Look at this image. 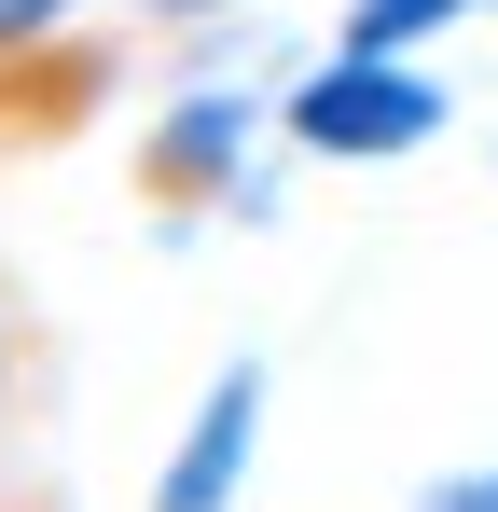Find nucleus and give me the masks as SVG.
I'll return each mask as SVG.
<instances>
[{
	"instance_id": "nucleus-6",
	"label": "nucleus",
	"mask_w": 498,
	"mask_h": 512,
	"mask_svg": "<svg viewBox=\"0 0 498 512\" xmlns=\"http://www.w3.org/2000/svg\"><path fill=\"white\" fill-rule=\"evenodd\" d=\"M402 512H498V457H457V471H429Z\"/></svg>"
},
{
	"instance_id": "nucleus-9",
	"label": "nucleus",
	"mask_w": 498,
	"mask_h": 512,
	"mask_svg": "<svg viewBox=\"0 0 498 512\" xmlns=\"http://www.w3.org/2000/svg\"><path fill=\"white\" fill-rule=\"evenodd\" d=\"M485 153H498V139H485Z\"/></svg>"
},
{
	"instance_id": "nucleus-8",
	"label": "nucleus",
	"mask_w": 498,
	"mask_h": 512,
	"mask_svg": "<svg viewBox=\"0 0 498 512\" xmlns=\"http://www.w3.org/2000/svg\"><path fill=\"white\" fill-rule=\"evenodd\" d=\"M14 360H28V333H14V305H0V416H14Z\"/></svg>"
},
{
	"instance_id": "nucleus-1",
	"label": "nucleus",
	"mask_w": 498,
	"mask_h": 512,
	"mask_svg": "<svg viewBox=\"0 0 498 512\" xmlns=\"http://www.w3.org/2000/svg\"><path fill=\"white\" fill-rule=\"evenodd\" d=\"M443 125H457L443 70H429V56H360V42H332L319 70L277 97V139L319 153V167H402V153H429Z\"/></svg>"
},
{
	"instance_id": "nucleus-7",
	"label": "nucleus",
	"mask_w": 498,
	"mask_h": 512,
	"mask_svg": "<svg viewBox=\"0 0 498 512\" xmlns=\"http://www.w3.org/2000/svg\"><path fill=\"white\" fill-rule=\"evenodd\" d=\"M125 14H153V28H208V14H236V0H125Z\"/></svg>"
},
{
	"instance_id": "nucleus-5",
	"label": "nucleus",
	"mask_w": 498,
	"mask_h": 512,
	"mask_svg": "<svg viewBox=\"0 0 498 512\" xmlns=\"http://www.w3.org/2000/svg\"><path fill=\"white\" fill-rule=\"evenodd\" d=\"M97 14H111V0H0V70H83L70 42Z\"/></svg>"
},
{
	"instance_id": "nucleus-4",
	"label": "nucleus",
	"mask_w": 498,
	"mask_h": 512,
	"mask_svg": "<svg viewBox=\"0 0 498 512\" xmlns=\"http://www.w3.org/2000/svg\"><path fill=\"white\" fill-rule=\"evenodd\" d=\"M498 0H346V28L332 42H360V56H429L443 28H485Z\"/></svg>"
},
{
	"instance_id": "nucleus-3",
	"label": "nucleus",
	"mask_w": 498,
	"mask_h": 512,
	"mask_svg": "<svg viewBox=\"0 0 498 512\" xmlns=\"http://www.w3.org/2000/svg\"><path fill=\"white\" fill-rule=\"evenodd\" d=\"M263 402H277V374L263 360H222L208 388H194V416H180V443H166V471H153V512H236L249 499V471H263Z\"/></svg>"
},
{
	"instance_id": "nucleus-2",
	"label": "nucleus",
	"mask_w": 498,
	"mask_h": 512,
	"mask_svg": "<svg viewBox=\"0 0 498 512\" xmlns=\"http://www.w3.org/2000/svg\"><path fill=\"white\" fill-rule=\"evenodd\" d=\"M263 125H277L263 84H180L139 125V180H153L166 208H249V139Z\"/></svg>"
}]
</instances>
